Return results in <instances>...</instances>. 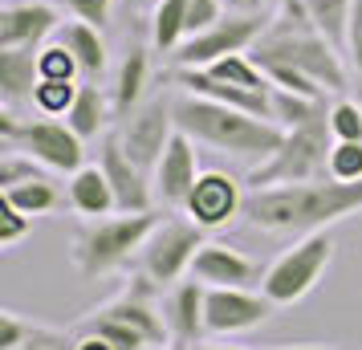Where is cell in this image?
<instances>
[{
	"label": "cell",
	"mask_w": 362,
	"mask_h": 350,
	"mask_svg": "<svg viewBox=\"0 0 362 350\" xmlns=\"http://www.w3.org/2000/svg\"><path fill=\"white\" fill-rule=\"evenodd\" d=\"M62 4H66L69 17L90 21V25H98V29H106V25H110V13H115V0H62Z\"/></svg>",
	"instance_id": "cell-38"
},
{
	"label": "cell",
	"mask_w": 362,
	"mask_h": 350,
	"mask_svg": "<svg viewBox=\"0 0 362 350\" xmlns=\"http://www.w3.org/2000/svg\"><path fill=\"white\" fill-rule=\"evenodd\" d=\"M110 118H115V102L106 98L94 82H82V90H78V98H74V106H69V115H66V122L74 127V134L90 143V139L106 134Z\"/></svg>",
	"instance_id": "cell-24"
},
{
	"label": "cell",
	"mask_w": 362,
	"mask_h": 350,
	"mask_svg": "<svg viewBox=\"0 0 362 350\" xmlns=\"http://www.w3.org/2000/svg\"><path fill=\"white\" fill-rule=\"evenodd\" d=\"M175 127L199 147L248 159L252 167L264 163L285 139V131L277 122L232 110V106H220L212 98H196V94H175Z\"/></svg>",
	"instance_id": "cell-3"
},
{
	"label": "cell",
	"mask_w": 362,
	"mask_h": 350,
	"mask_svg": "<svg viewBox=\"0 0 362 350\" xmlns=\"http://www.w3.org/2000/svg\"><path fill=\"white\" fill-rule=\"evenodd\" d=\"M4 200L13 204V208H21L25 216H49L53 208L62 204V192H57V184H53L49 175H33V180H25V184L8 187L4 192Z\"/></svg>",
	"instance_id": "cell-27"
},
{
	"label": "cell",
	"mask_w": 362,
	"mask_h": 350,
	"mask_svg": "<svg viewBox=\"0 0 362 350\" xmlns=\"http://www.w3.org/2000/svg\"><path fill=\"white\" fill-rule=\"evenodd\" d=\"M329 180H342V184L362 180V143H334V151H329Z\"/></svg>",
	"instance_id": "cell-34"
},
{
	"label": "cell",
	"mask_w": 362,
	"mask_h": 350,
	"mask_svg": "<svg viewBox=\"0 0 362 350\" xmlns=\"http://www.w3.org/2000/svg\"><path fill=\"white\" fill-rule=\"evenodd\" d=\"M29 233H33V216H25V212L13 208L8 200L0 204V245H4V249H17Z\"/></svg>",
	"instance_id": "cell-36"
},
{
	"label": "cell",
	"mask_w": 362,
	"mask_h": 350,
	"mask_svg": "<svg viewBox=\"0 0 362 350\" xmlns=\"http://www.w3.org/2000/svg\"><path fill=\"white\" fill-rule=\"evenodd\" d=\"M57 41H62V45L78 57L86 82H90V78H102V69H106V41H102L98 25L74 17V21H66V25L57 29Z\"/></svg>",
	"instance_id": "cell-23"
},
{
	"label": "cell",
	"mask_w": 362,
	"mask_h": 350,
	"mask_svg": "<svg viewBox=\"0 0 362 350\" xmlns=\"http://www.w3.org/2000/svg\"><path fill=\"white\" fill-rule=\"evenodd\" d=\"M199 350H261V346H232V342H208ZM264 350H338V346H322V342H293V346H264Z\"/></svg>",
	"instance_id": "cell-40"
},
{
	"label": "cell",
	"mask_w": 362,
	"mask_h": 350,
	"mask_svg": "<svg viewBox=\"0 0 362 350\" xmlns=\"http://www.w3.org/2000/svg\"><path fill=\"white\" fill-rule=\"evenodd\" d=\"M171 82L180 86L183 94H196V98H212L220 106H232V110H245V115L269 118V94L261 90H245V86H232L224 78H216L212 69H171ZM273 122V118H269Z\"/></svg>",
	"instance_id": "cell-19"
},
{
	"label": "cell",
	"mask_w": 362,
	"mask_h": 350,
	"mask_svg": "<svg viewBox=\"0 0 362 350\" xmlns=\"http://www.w3.org/2000/svg\"><path fill=\"white\" fill-rule=\"evenodd\" d=\"M329 134L334 143H362V102L342 94L329 102Z\"/></svg>",
	"instance_id": "cell-31"
},
{
	"label": "cell",
	"mask_w": 362,
	"mask_h": 350,
	"mask_svg": "<svg viewBox=\"0 0 362 350\" xmlns=\"http://www.w3.org/2000/svg\"><path fill=\"white\" fill-rule=\"evenodd\" d=\"M322 106H326V102L301 98V94H293V90H277V86H273V94H269V118L277 122L281 131L301 127V122H305V118H313Z\"/></svg>",
	"instance_id": "cell-29"
},
{
	"label": "cell",
	"mask_w": 362,
	"mask_h": 350,
	"mask_svg": "<svg viewBox=\"0 0 362 350\" xmlns=\"http://www.w3.org/2000/svg\"><path fill=\"white\" fill-rule=\"evenodd\" d=\"M362 212V180H310V184L252 187L245 200V220L257 233L273 236H305Z\"/></svg>",
	"instance_id": "cell-1"
},
{
	"label": "cell",
	"mask_w": 362,
	"mask_h": 350,
	"mask_svg": "<svg viewBox=\"0 0 362 350\" xmlns=\"http://www.w3.org/2000/svg\"><path fill=\"white\" fill-rule=\"evenodd\" d=\"M305 17L313 21V29L329 37L338 49L346 53V33H350V17H354V0H301Z\"/></svg>",
	"instance_id": "cell-26"
},
{
	"label": "cell",
	"mask_w": 362,
	"mask_h": 350,
	"mask_svg": "<svg viewBox=\"0 0 362 350\" xmlns=\"http://www.w3.org/2000/svg\"><path fill=\"white\" fill-rule=\"evenodd\" d=\"M37 86H41L37 49H0V102H4L8 110L33 102Z\"/></svg>",
	"instance_id": "cell-22"
},
{
	"label": "cell",
	"mask_w": 362,
	"mask_h": 350,
	"mask_svg": "<svg viewBox=\"0 0 362 350\" xmlns=\"http://www.w3.org/2000/svg\"><path fill=\"white\" fill-rule=\"evenodd\" d=\"M13 350H78V334L74 330H53V326H41L37 322L33 330H29V338L21 342V346Z\"/></svg>",
	"instance_id": "cell-35"
},
{
	"label": "cell",
	"mask_w": 362,
	"mask_h": 350,
	"mask_svg": "<svg viewBox=\"0 0 362 350\" xmlns=\"http://www.w3.org/2000/svg\"><path fill=\"white\" fill-rule=\"evenodd\" d=\"M199 143H192L187 134H175L171 147L163 151V159L151 175V187H155V208H167V212H183V204L192 196V187L199 180Z\"/></svg>",
	"instance_id": "cell-14"
},
{
	"label": "cell",
	"mask_w": 362,
	"mask_h": 350,
	"mask_svg": "<svg viewBox=\"0 0 362 350\" xmlns=\"http://www.w3.org/2000/svg\"><path fill=\"white\" fill-rule=\"evenodd\" d=\"M98 163H102V171H106L110 187H115L118 212H151V208H155V187H151V175L134 163L127 151H122V143H118L115 131L102 134Z\"/></svg>",
	"instance_id": "cell-15"
},
{
	"label": "cell",
	"mask_w": 362,
	"mask_h": 350,
	"mask_svg": "<svg viewBox=\"0 0 362 350\" xmlns=\"http://www.w3.org/2000/svg\"><path fill=\"white\" fill-rule=\"evenodd\" d=\"M33 175H41V163H37V159H29V155L17 151V147H4V155H0V192L25 184V180H33Z\"/></svg>",
	"instance_id": "cell-33"
},
{
	"label": "cell",
	"mask_w": 362,
	"mask_h": 350,
	"mask_svg": "<svg viewBox=\"0 0 362 350\" xmlns=\"http://www.w3.org/2000/svg\"><path fill=\"white\" fill-rule=\"evenodd\" d=\"M115 134H118L122 151L131 155L134 163L143 167L147 175H155V167H159V159H163V151L171 147V139L180 134V127H175V94H171V90H155V94H147L131 115L118 118Z\"/></svg>",
	"instance_id": "cell-9"
},
{
	"label": "cell",
	"mask_w": 362,
	"mask_h": 350,
	"mask_svg": "<svg viewBox=\"0 0 362 350\" xmlns=\"http://www.w3.org/2000/svg\"><path fill=\"white\" fill-rule=\"evenodd\" d=\"M187 277H196V281L208 285V289H257V285L264 281L261 265H257L248 252L224 245V240H208V245L196 252Z\"/></svg>",
	"instance_id": "cell-16"
},
{
	"label": "cell",
	"mask_w": 362,
	"mask_h": 350,
	"mask_svg": "<svg viewBox=\"0 0 362 350\" xmlns=\"http://www.w3.org/2000/svg\"><path fill=\"white\" fill-rule=\"evenodd\" d=\"M329 151H334V134H329V106H322L313 118L301 127H289L281 147L248 171L252 187H281V184H310V180H326L329 175Z\"/></svg>",
	"instance_id": "cell-5"
},
{
	"label": "cell",
	"mask_w": 362,
	"mask_h": 350,
	"mask_svg": "<svg viewBox=\"0 0 362 350\" xmlns=\"http://www.w3.org/2000/svg\"><path fill=\"white\" fill-rule=\"evenodd\" d=\"M78 334V330H74ZM78 350H115L110 342H102L98 334H78Z\"/></svg>",
	"instance_id": "cell-41"
},
{
	"label": "cell",
	"mask_w": 362,
	"mask_h": 350,
	"mask_svg": "<svg viewBox=\"0 0 362 350\" xmlns=\"http://www.w3.org/2000/svg\"><path fill=\"white\" fill-rule=\"evenodd\" d=\"M248 57L257 66H285V69H297L305 74L310 82H317L326 90L329 98H342L354 90V78H350V62L346 53L322 37L313 29V21L301 13H273L264 33L257 37V45L248 49Z\"/></svg>",
	"instance_id": "cell-2"
},
{
	"label": "cell",
	"mask_w": 362,
	"mask_h": 350,
	"mask_svg": "<svg viewBox=\"0 0 362 350\" xmlns=\"http://www.w3.org/2000/svg\"><path fill=\"white\" fill-rule=\"evenodd\" d=\"M159 212H115V216L102 220H86L78 236H74V249H69V265L82 273L86 281H98L106 273H118L131 261H139V252L147 245V236L159 224Z\"/></svg>",
	"instance_id": "cell-4"
},
{
	"label": "cell",
	"mask_w": 362,
	"mask_h": 350,
	"mask_svg": "<svg viewBox=\"0 0 362 350\" xmlns=\"http://www.w3.org/2000/svg\"><path fill=\"white\" fill-rule=\"evenodd\" d=\"M334 233L329 228H322V233H305L301 240H297L293 249H285L273 261V265L264 269V298L273 301V305H297L301 298H310L313 289H317V281H322V273L329 269V261H334Z\"/></svg>",
	"instance_id": "cell-7"
},
{
	"label": "cell",
	"mask_w": 362,
	"mask_h": 350,
	"mask_svg": "<svg viewBox=\"0 0 362 350\" xmlns=\"http://www.w3.org/2000/svg\"><path fill=\"white\" fill-rule=\"evenodd\" d=\"M78 90H82V82H41V86L33 90L37 115H45V118H66L69 106H74V98H78Z\"/></svg>",
	"instance_id": "cell-32"
},
{
	"label": "cell",
	"mask_w": 362,
	"mask_h": 350,
	"mask_svg": "<svg viewBox=\"0 0 362 350\" xmlns=\"http://www.w3.org/2000/svg\"><path fill=\"white\" fill-rule=\"evenodd\" d=\"M33 326H37L33 317L17 314V310H4V314H0V350L21 346V342L29 338V330H33Z\"/></svg>",
	"instance_id": "cell-39"
},
{
	"label": "cell",
	"mask_w": 362,
	"mask_h": 350,
	"mask_svg": "<svg viewBox=\"0 0 362 350\" xmlns=\"http://www.w3.org/2000/svg\"><path fill=\"white\" fill-rule=\"evenodd\" d=\"M159 285L151 281L147 273H134L131 281L118 289L110 301H102L98 310L102 314L127 322L131 330H139L147 338V346H167L171 342V330H167V317H163V301H159Z\"/></svg>",
	"instance_id": "cell-11"
},
{
	"label": "cell",
	"mask_w": 362,
	"mask_h": 350,
	"mask_svg": "<svg viewBox=\"0 0 362 350\" xmlns=\"http://www.w3.org/2000/svg\"><path fill=\"white\" fill-rule=\"evenodd\" d=\"M232 8H248V0H228Z\"/></svg>",
	"instance_id": "cell-44"
},
{
	"label": "cell",
	"mask_w": 362,
	"mask_h": 350,
	"mask_svg": "<svg viewBox=\"0 0 362 350\" xmlns=\"http://www.w3.org/2000/svg\"><path fill=\"white\" fill-rule=\"evenodd\" d=\"M66 200L82 220H102V216H115L118 212L115 187H110V180H106L102 163H86V167H78V171L69 175Z\"/></svg>",
	"instance_id": "cell-20"
},
{
	"label": "cell",
	"mask_w": 362,
	"mask_h": 350,
	"mask_svg": "<svg viewBox=\"0 0 362 350\" xmlns=\"http://www.w3.org/2000/svg\"><path fill=\"white\" fill-rule=\"evenodd\" d=\"M37 69H41V82H82V66L78 57L53 37L37 49Z\"/></svg>",
	"instance_id": "cell-30"
},
{
	"label": "cell",
	"mask_w": 362,
	"mask_h": 350,
	"mask_svg": "<svg viewBox=\"0 0 362 350\" xmlns=\"http://www.w3.org/2000/svg\"><path fill=\"white\" fill-rule=\"evenodd\" d=\"M228 8H232L228 0H187V37L212 29V25L224 17Z\"/></svg>",
	"instance_id": "cell-37"
},
{
	"label": "cell",
	"mask_w": 362,
	"mask_h": 350,
	"mask_svg": "<svg viewBox=\"0 0 362 350\" xmlns=\"http://www.w3.org/2000/svg\"><path fill=\"white\" fill-rule=\"evenodd\" d=\"M204 245H208V236L196 220L171 212L147 236V245L139 252V273H147L159 289H171L175 281H183V273H192V261Z\"/></svg>",
	"instance_id": "cell-10"
},
{
	"label": "cell",
	"mask_w": 362,
	"mask_h": 350,
	"mask_svg": "<svg viewBox=\"0 0 362 350\" xmlns=\"http://www.w3.org/2000/svg\"><path fill=\"white\" fill-rule=\"evenodd\" d=\"M151 49L155 45H131V49L122 53V62H118V74H115V90H110V102H115V118L131 115L139 102L147 98L151 90Z\"/></svg>",
	"instance_id": "cell-21"
},
{
	"label": "cell",
	"mask_w": 362,
	"mask_h": 350,
	"mask_svg": "<svg viewBox=\"0 0 362 350\" xmlns=\"http://www.w3.org/2000/svg\"><path fill=\"white\" fill-rule=\"evenodd\" d=\"M264 8H269V13H301L305 4H301V0H269Z\"/></svg>",
	"instance_id": "cell-42"
},
{
	"label": "cell",
	"mask_w": 362,
	"mask_h": 350,
	"mask_svg": "<svg viewBox=\"0 0 362 350\" xmlns=\"http://www.w3.org/2000/svg\"><path fill=\"white\" fill-rule=\"evenodd\" d=\"M163 317L171 342L204 346V338H208V285H199L196 277L175 281L163 298Z\"/></svg>",
	"instance_id": "cell-18"
},
{
	"label": "cell",
	"mask_w": 362,
	"mask_h": 350,
	"mask_svg": "<svg viewBox=\"0 0 362 350\" xmlns=\"http://www.w3.org/2000/svg\"><path fill=\"white\" fill-rule=\"evenodd\" d=\"M187 41V0H159L151 8V45L159 53H175Z\"/></svg>",
	"instance_id": "cell-25"
},
{
	"label": "cell",
	"mask_w": 362,
	"mask_h": 350,
	"mask_svg": "<svg viewBox=\"0 0 362 350\" xmlns=\"http://www.w3.org/2000/svg\"><path fill=\"white\" fill-rule=\"evenodd\" d=\"M78 334H98L102 342H110L115 350H151L147 346V338L139 330H131L127 322H118V317H110V314H102V310H90V314L74 326Z\"/></svg>",
	"instance_id": "cell-28"
},
{
	"label": "cell",
	"mask_w": 362,
	"mask_h": 350,
	"mask_svg": "<svg viewBox=\"0 0 362 350\" xmlns=\"http://www.w3.org/2000/svg\"><path fill=\"white\" fill-rule=\"evenodd\" d=\"M0 143L25 151L45 171L74 175L78 167H86V139H78L69 122H57V118H45V115L17 118V110L4 106V115H0Z\"/></svg>",
	"instance_id": "cell-6"
},
{
	"label": "cell",
	"mask_w": 362,
	"mask_h": 350,
	"mask_svg": "<svg viewBox=\"0 0 362 350\" xmlns=\"http://www.w3.org/2000/svg\"><path fill=\"white\" fill-rule=\"evenodd\" d=\"M273 301L264 298V289H208V334L232 338L264 326L273 317Z\"/></svg>",
	"instance_id": "cell-13"
},
{
	"label": "cell",
	"mask_w": 362,
	"mask_h": 350,
	"mask_svg": "<svg viewBox=\"0 0 362 350\" xmlns=\"http://www.w3.org/2000/svg\"><path fill=\"white\" fill-rule=\"evenodd\" d=\"M245 200L248 192L240 187V180L212 167V171H199L196 187L183 204V216H192L204 233H216V228H228L232 220H245Z\"/></svg>",
	"instance_id": "cell-12"
},
{
	"label": "cell",
	"mask_w": 362,
	"mask_h": 350,
	"mask_svg": "<svg viewBox=\"0 0 362 350\" xmlns=\"http://www.w3.org/2000/svg\"><path fill=\"white\" fill-rule=\"evenodd\" d=\"M134 8H155V4H159V0H131Z\"/></svg>",
	"instance_id": "cell-43"
},
{
	"label": "cell",
	"mask_w": 362,
	"mask_h": 350,
	"mask_svg": "<svg viewBox=\"0 0 362 350\" xmlns=\"http://www.w3.org/2000/svg\"><path fill=\"white\" fill-rule=\"evenodd\" d=\"M167 350H192V346H183V342H171ZM196 350H199V346H196Z\"/></svg>",
	"instance_id": "cell-45"
},
{
	"label": "cell",
	"mask_w": 362,
	"mask_h": 350,
	"mask_svg": "<svg viewBox=\"0 0 362 350\" xmlns=\"http://www.w3.org/2000/svg\"><path fill=\"white\" fill-rule=\"evenodd\" d=\"M269 17H273L269 8H228L212 29L187 37L180 49L171 53V66L175 69H208L220 57H228V53H248L257 45V37L264 33Z\"/></svg>",
	"instance_id": "cell-8"
},
{
	"label": "cell",
	"mask_w": 362,
	"mask_h": 350,
	"mask_svg": "<svg viewBox=\"0 0 362 350\" xmlns=\"http://www.w3.org/2000/svg\"><path fill=\"white\" fill-rule=\"evenodd\" d=\"M66 21L45 0H17L0 8V49H41Z\"/></svg>",
	"instance_id": "cell-17"
}]
</instances>
